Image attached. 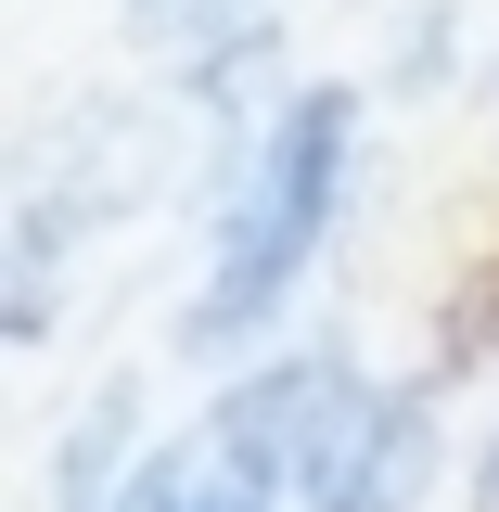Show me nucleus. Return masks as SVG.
Returning <instances> with one entry per match:
<instances>
[{"label":"nucleus","mask_w":499,"mask_h":512,"mask_svg":"<svg viewBox=\"0 0 499 512\" xmlns=\"http://www.w3.org/2000/svg\"><path fill=\"white\" fill-rule=\"evenodd\" d=\"M448 39H461V26H448L436 0H423V13H410V52H397V77H410V90H423V77H436V52H448Z\"/></svg>","instance_id":"nucleus-5"},{"label":"nucleus","mask_w":499,"mask_h":512,"mask_svg":"<svg viewBox=\"0 0 499 512\" xmlns=\"http://www.w3.org/2000/svg\"><path fill=\"white\" fill-rule=\"evenodd\" d=\"M269 26H282V0H141V39L192 77H244L269 52Z\"/></svg>","instance_id":"nucleus-4"},{"label":"nucleus","mask_w":499,"mask_h":512,"mask_svg":"<svg viewBox=\"0 0 499 512\" xmlns=\"http://www.w3.org/2000/svg\"><path fill=\"white\" fill-rule=\"evenodd\" d=\"M346 154H359V90H333V77L295 90L282 116L256 128L244 192H231V218H218V256H205V282H192V308H180L192 359H231L256 320L308 282L320 231H333V205H346Z\"/></svg>","instance_id":"nucleus-1"},{"label":"nucleus","mask_w":499,"mask_h":512,"mask_svg":"<svg viewBox=\"0 0 499 512\" xmlns=\"http://www.w3.org/2000/svg\"><path fill=\"white\" fill-rule=\"evenodd\" d=\"M141 192H154V116H141L128 90H90V103H64V116L39 128V180L13 205V346L52 333L64 256L90 244V231H116Z\"/></svg>","instance_id":"nucleus-2"},{"label":"nucleus","mask_w":499,"mask_h":512,"mask_svg":"<svg viewBox=\"0 0 499 512\" xmlns=\"http://www.w3.org/2000/svg\"><path fill=\"white\" fill-rule=\"evenodd\" d=\"M474 500H487V512H499V436H487V474H474Z\"/></svg>","instance_id":"nucleus-7"},{"label":"nucleus","mask_w":499,"mask_h":512,"mask_svg":"<svg viewBox=\"0 0 499 512\" xmlns=\"http://www.w3.org/2000/svg\"><path fill=\"white\" fill-rule=\"evenodd\" d=\"M423 487H436V397L372 384L346 359L320 397L308 461H295V512H423Z\"/></svg>","instance_id":"nucleus-3"},{"label":"nucleus","mask_w":499,"mask_h":512,"mask_svg":"<svg viewBox=\"0 0 499 512\" xmlns=\"http://www.w3.org/2000/svg\"><path fill=\"white\" fill-rule=\"evenodd\" d=\"M205 512H282L269 487H244V474H218V448H205Z\"/></svg>","instance_id":"nucleus-6"}]
</instances>
